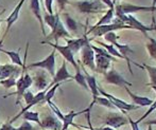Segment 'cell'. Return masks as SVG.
<instances>
[{"mask_svg":"<svg viewBox=\"0 0 156 130\" xmlns=\"http://www.w3.org/2000/svg\"><path fill=\"white\" fill-rule=\"evenodd\" d=\"M146 125H148V126H153V125H155V126H156V118H154V120L147 121Z\"/></svg>","mask_w":156,"mask_h":130,"instance_id":"43","label":"cell"},{"mask_svg":"<svg viewBox=\"0 0 156 130\" xmlns=\"http://www.w3.org/2000/svg\"><path fill=\"white\" fill-rule=\"evenodd\" d=\"M114 16H115V9H108L107 12L101 17L100 20H99L93 28H97V26H104V25H109V23H112V21L114 20Z\"/></svg>","mask_w":156,"mask_h":130,"instance_id":"23","label":"cell"},{"mask_svg":"<svg viewBox=\"0 0 156 130\" xmlns=\"http://www.w3.org/2000/svg\"><path fill=\"white\" fill-rule=\"evenodd\" d=\"M82 130H89V129H82Z\"/></svg>","mask_w":156,"mask_h":130,"instance_id":"48","label":"cell"},{"mask_svg":"<svg viewBox=\"0 0 156 130\" xmlns=\"http://www.w3.org/2000/svg\"><path fill=\"white\" fill-rule=\"evenodd\" d=\"M1 51L3 53H5V54L8 55L11 59H12V63H16V65H18V66H21V67H23V61H21V58H20V56H19L18 52L6 51V50H1Z\"/></svg>","mask_w":156,"mask_h":130,"instance_id":"28","label":"cell"},{"mask_svg":"<svg viewBox=\"0 0 156 130\" xmlns=\"http://www.w3.org/2000/svg\"><path fill=\"white\" fill-rule=\"evenodd\" d=\"M156 5V0H153V1H152V5H151V6H155Z\"/></svg>","mask_w":156,"mask_h":130,"instance_id":"45","label":"cell"},{"mask_svg":"<svg viewBox=\"0 0 156 130\" xmlns=\"http://www.w3.org/2000/svg\"><path fill=\"white\" fill-rule=\"evenodd\" d=\"M124 89H125V91L127 92L129 96L131 98L132 102H133V105L137 106V107H147V106L150 107L151 104L153 103V100L147 98V96H140V95H137V94L133 93V92L129 89V87H124Z\"/></svg>","mask_w":156,"mask_h":130,"instance_id":"14","label":"cell"},{"mask_svg":"<svg viewBox=\"0 0 156 130\" xmlns=\"http://www.w3.org/2000/svg\"><path fill=\"white\" fill-rule=\"evenodd\" d=\"M25 121H28V122H34L36 123L37 125H41V120H39V114L38 112H34V111H26L25 113L23 114Z\"/></svg>","mask_w":156,"mask_h":130,"instance_id":"26","label":"cell"},{"mask_svg":"<svg viewBox=\"0 0 156 130\" xmlns=\"http://www.w3.org/2000/svg\"><path fill=\"white\" fill-rule=\"evenodd\" d=\"M23 2H25V0H20V1H19V3L17 4L16 6H15L14 11H13V12L11 13L10 16L6 18V23H8V29H6V32L10 30V28L13 26V23H14L15 21L18 19L19 12H20V10H21V6L23 5Z\"/></svg>","mask_w":156,"mask_h":130,"instance_id":"21","label":"cell"},{"mask_svg":"<svg viewBox=\"0 0 156 130\" xmlns=\"http://www.w3.org/2000/svg\"><path fill=\"white\" fill-rule=\"evenodd\" d=\"M98 43L101 46V47L103 48V49H105L107 51V53H108L111 56H113L114 58L115 57H117V58H121V59H124V57L122 56L121 54H120L119 52L117 51V49H116L115 47H114L113 45H105V43H101V41H98Z\"/></svg>","mask_w":156,"mask_h":130,"instance_id":"25","label":"cell"},{"mask_svg":"<svg viewBox=\"0 0 156 130\" xmlns=\"http://www.w3.org/2000/svg\"><path fill=\"white\" fill-rule=\"evenodd\" d=\"M149 43H147V50H148L149 55L151 56V58H153L156 61V39L152 38V37H148Z\"/></svg>","mask_w":156,"mask_h":130,"instance_id":"27","label":"cell"},{"mask_svg":"<svg viewBox=\"0 0 156 130\" xmlns=\"http://www.w3.org/2000/svg\"><path fill=\"white\" fill-rule=\"evenodd\" d=\"M112 60L107 57H104L102 55L94 54V65H96V71H98L99 73H103L107 71V69L111 66Z\"/></svg>","mask_w":156,"mask_h":130,"instance_id":"15","label":"cell"},{"mask_svg":"<svg viewBox=\"0 0 156 130\" xmlns=\"http://www.w3.org/2000/svg\"><path fill=\"white\" fill-rule=\"evenodd\" d=\"M81 58L84 66L88 67L90 70L96 71V65H94V52L91 49L89 39L84 43V46L81 49Z\"/></svg>","mask_w":156,"mask_h":130,"instance_id":"7","label":"cell"},{"mask_svg":"<svg viewBox=\"0 0 156 130\" xmlns=\"http://www.w3.org/2000/svg\"><path fill=\"white\" fill-rule=\"evenodd\" d=\"M60 86H61V83H58V84H55V85H53L52 87H50L49 89H48V91L46 92V94H45V102L46 103L50 102V101L52 100V98L54 96V93H55L56 89H58Z\"/></svg>","mask_w":156,"mask_h":130,"instance_id":"33","label":"cell"},{"mask_svg":"<svg viewBox=\"0 0 156 130\" xmlns=\"http://www.w3.org/2000/svg\"><path fill=\"white\" fill-rule=\"evenodd\" d=\"M35 84V87L37 88L38 90L43 91L47 88V85H48V76L45 74V72H41V71H38L36 73V76L33 79Z\"/></svg>","mask_w":156,"mask_h":130,"instance_id":"20","label":"cell"},{"mask_svg":"<svg viewBox=\"0 0 156 130\" xmlns=\"http://www.w3.org/2000/svg\"><path fill=\"white\" fill-rule=\"evenodd\" d=\"M49 37H53L56 41H58V38H61V37H64V38H65V37L66 38H67V37H70L69 32L65 29V26L63 25V22L61 21L60 18H58V20L56 21V25L51 32V36H49Z\"/></svg>","mask_w":156,"mask_h":130,"instance_id":"17","label":"cell"},{"mask_svg":"<svg viewBox=\"0 0 156 130\" xmlns=\"http://www.w3.org/2000/svg\"><path fill=\"white\" fill-rule=\"evenodd\" d=\"M112 1H113V3H114V4H115V5H116V4L118 3V1H119V0H112Z\"/></svg>","mask_w":156,"mask_h":130,"instance_id":"46","label":"cell"},{"mask_svg":"<svg viewBox=\"0 0 156 130\" xmlns=\"http://www.w3.org/2000/svg\"><path fill=\"white\" fill-rule=\"evenodd\" d=\"M19 74L18 68L13 65H3L0 66V80L9 77H17Z\"/></svg>","mask_w":156,"mask_h":130,"instance_id":"16","label":"cell"},{"mask_svg":"<svg viewBox=\"0 0 156 130\" xmlns=\"http://www.w3.org/2000/svg\"><path fill=\"white\" fill-rule=\"evenodd\" d=\"M144 67L148 71L149 77H150V83L147 84V85L150 86L156 92V67H152V66H149L147 63H144Z\"/></svg>","mask_w":156,"mask_h":130,"instance_id":"24","label":"cell"},{"mask_svg":"<svg viewBox=\"0 0 156 130\" xmlns=\"http://www.w3.org/2000/svg\"><path fill=\"white\" fill-rule=\"evenodd\" d=\"M39 68V69H45L51 74L52 76H54L55 74V51H52L51 54L48 57H46L43 60L36 61L33 63L31 65H29L28 68Z\"/></svg>","mask_w":156,"mask_h":130,"instance_id":"8","label":"cell"},{"mask_svg":"<svg viewBox=\"0 0 156 130\" xmlns=\"http://www.w3.org/2000/svg\"><path fill=\"white\" fill-rule=\"evenodd\" d=\"M148 130H153V127L152 126H149L148 127Z\"/></svg>","mask_w":156,"mask_h":130,"instance_id":"47","label":"cell"},{"mask_svg":"<svg viewBox=\"0 0 156 130\" xmlns=\"http://www.w3.org/2000/svg\"><path fill=\"white\" fill-rule=\"evenodd\" d=\"M102 3L104 4L105 6H107L108 9H115V4L113 3L112 0H101Z\"/></svg>","mask_w":156,"mask_h":130,"instance_id":"41","label":"cell"},{"mask_svg":"<svg viewBox=\"0 0 156 130\" xmlns=\"http://www.w3.org/2000/svg\"><path fill=\"white\" fill-rule=\"evenodd\" d=\"M104 80L106 81V83L111 84V85H116V86H119V87H122V88L133 86V84L127 81L121 74H119L116 70H114V69L105 72Z\"/></svg>","mask_w":156,"mask_h":130,"instance_id":"9","label":"cell"},{"mask_svg":"<svg viewBox=\"0 0 156 130\" xmlns=\"http://www.w3.org/2000/svg\"><path fill=\"white\" fill-rule=\"evenodd\" d=\"M115 14H116V18L119 19L121 22H123L124 25L129 26L131 29L140 31L142 34H144L146 37H149L148 34H147L148 32L156 30V26L144 25L141 21H139L136 17H134L133 15H131V14H123V13H119V12H115Z\"/></svg>","mask_w":156,"mask_h":130,"instance_id":"1","label":"cell"},{"mask_svg":"<svg viewBox=\"0 0 156 130\" xmlns=\"http://www.w3.org/2000/svg\"><path fill=\"white\" fill-rule=\"evenodd\" d=\"M58 15H53V14H49V13H45V17H44V19H45V22L47 23L48 26H50L51 28V30H53V28L56 25V21L58 20Z\"/></svg>","mask_w":156,"mask_h":130,"instance_id":"29","label":"cell"},{"mask_svg":"<svg viewBox=\"0 0 156 130\" xmlns=\"http://www.w3.org/2000/svg\"><path fill=\"white\" fill-rule=\"evenodd\" d=\"M129 123V120L125 118L124 115L119 113H109L107 114L106 118H105L104 125L111 128L117 129L121 126H124Z\"/></svg>","mask_w":156,"mask_h":130,"instance_id":"10","label":"cell"},{"mask_svg":"<svg viewBox=\"0 0 156 130\" xmlns=\"http://www.w3.org/2000/svg\"><path fill=\"white\" fill-rule=\"evenodd\" d=\"M73 79L79 84L80 86H82L84 89L88 90V86H87V83H86V79H85V75L81 72V70H78L76 71V75L73 76Z\"/></svg>","mask_w":156,"mask_h":130,"instance_id":"31","label":"cell"},{"mask_svg":"<svg viewBox=\"0 0 156 130\" xmlns=\"http://www.w3.org/2000/svg\"><path fill=\"white\" fill-rule=\"evenodd\" d=\"M122 29H131V28H129V26L124 25L123 22H121L119 19L116 18L113 23L100 26H97V28H91L90 30L87 32V34H90L91 33V34H94V37H100V36H103V35L107 34V33H109V32H114V31H116V30H122Z\"/></svg>","mask_w":156,"mask_h":130,"instance_id":"2","label":"cell"},{"mask_svg":"<svg viewBox=\"0 0 156 130\" xmlns=\"http://www.w3.org/2000/svg\"><path fill=\"white\" fill-rule=\"evenodd\" d=\"M16 80L17 79L15 77H9V78L0 80V85H2L4 88H6V89H9V88H12L16 86Z\"/></svg>","mask_w":156,"mask_h":130,"instance_id":"35","label":"cell"},{"mask_svg":"<svg viewBox=\"0 0 156 130\" xmlns=\"http://www.w3.org/2000/svg\"><path fill=\"white\" fill-rule=\"evenodd\" d=\"M70 78H73V76L68 72L67 66H66V60H64L63 63H62V67H61L60 69L58 70V72L54 74L53 79H52L51 83L47 86V88L49 89L50 87H52V86L55 85V84L62 83V81L67 80V79H70Z\"/></svg>","mask_w":156,"mask_h":130,"instance_id":"13","label":"cell"},{"mask_svg":"<svg viewBox=\"0 0 156 130\" xmlns=\"http://www.w3.org/2000/svg\"><path fill=\"white\" fill-rule=\"evenodd\" d=\"M0 130H18V128H15V127L13 126L11 123L6 122V123H4L3 125H1Z\"/></svg>","mask_w":156,"mask_h":130,"instance_id":"38","label":"cell"},{"mask_svg":"<svg viewBox=\"0 0 156 130\" xmlns=\"http://www.w3.org/2000/svg\"><path fill=\"white\" fill-rule=\"evenodd\" d=\"M30 9H31L32 13L37 18V20L39 21V25H41V29L43 34L46 35V31H45V28H44V20H43V17H41V14L39 0H30Z\"/></svg>","mask_w":156,"mask_h":130,"instance_id":"19","label":"cell"},{"mask_svg":"<svg viewBox=\"0 0 156 130\" xmlns=\"http://www.w3.org/2000/svg\"><path fill=\"white\" fill-rule=\"evenodd\" d=\"M87 40H88V38H87V35H85V36L82 37V38L66 39V41H67V47L69 48V50L73 53V54L80 51V50L82 49L83 46H84V43H86Z\"/></svg>","mask_w":156,"mask_h":130,"instance_id":"18","label":"cell"},{"mask_svg":"<svg viewBox=\"0 0 156 130\" xmlns=\"http://www.w3.org/2000/svg\"><path fill=\"white\" fill-rule=\"evenodd\" d=\"M72 4L76 6L78 10L82 13H98L102 12L105 9V5L101 0H84Z\"/></svg>","mask_w":156,"mask_h":130,"instance_id":"3","label":"cell"},{"mask_svg":"<svg viewBox=\"0 0 156 130\" xmlns=\"http://www.w3.org/2000/svg\"><path fill=\"white\" fill-rule=\"evenodd\" d=\"M47 43V45L51 46V47L54 48L55 50H58V51L63 55L64 59L73 66L76 71L80 70V67H79V65L76 63V59H74V57H73V53L70 51L67 46H60V45H55V43Z\"/></svg>","mask_w":156,"mask_h":130,"instance_id":"12","label":"cell"},{"mask_svg":"<svg viewBox=\"0 0 156 130\" xmlns=\"http://www.w3.org/2000/svg\"><path fill=\"white\" fill-rule=\"evenodd\" d=\"M127 120H129V125H131V127H132V130H140L139 127H138V124L135 122V121H133L131 118H127Z\"/></svg>","mask_w":156,"mask_h":130,"instance_id":"40","label":"cell"},{"mask_svg":"<svg viewBox=\"0 0 156 130\" xmlns=\"http://www.w3.org/2000/svg\"><path fill=\"white\" fill-rule=\"evenodd\" d=\"M18 130H34V128H33V126L28 121H25L20 125V127H18Z\"/></svg>","mask_w":156,"mask_h":130,"instance_id":"37","label":"cell"},{"mask_svg":"<svg viewBox=\"0 0 156 130\" xmlns=\"http://www.w3.org/2000/svg\"><path fill=\"white\" fill-rule=\"evenodd\" d=\"M56 1H58V4L60 6V10H64L65 5L68 3V0H56Z\"/></svg>","mask_w":156,"mask_h":130,"instance_id":"42","label":"cell"},{"mask_svg":"<svg viewBox=\"0 0 156 130\" xmlns=\"http://www.w3.org/2000/svg\"><path fill=\"white\" fill-rule=\"evenodd\" d=\"M98 91H99V94H102L104 98H106L107 100H108L109 102L114 105V107L118 108L119 110H121L123 113H126L127 111H132V110H136L138 108L137 106H135L133 104H129V103L124 102V101L120 100V98H115V96L112 95V94L105 92L104 90L101 89V88H98Z\"/></svg>","mask_w":156,"mask_h":130,"instance_id":"4","label":"cell"},{"mask_svg":"<svg viewBox=\"0 0 156 130\" xmlns=\"http://www.w3.org/2000/svg\"><path fill=\"white\" fill-rule=\"evenodd\" d=\"M91 103H94V104H98V105H101V106H104V107H106V108H109V109H114V105L112 104L111 102H109L108 100H107L106 98H96Z\"/></svg>","mask_w":156,"mask_h":130,"instance_id":"32","label":"cell"},{"mask_svg":"<svg viewBox=\"0 0 156 130\" xmlns=\"http://www.w3.org/2000/svg\"><path fill=\"white\" fill-rule=\"evenodd\" d=\"M23 98H25V101H26V104H30V103L32 102V100L34 98V94L32 93L31 91H29V90H27V91L23 93Z\"/></svg>","mask_w":156,"mask_h":130,"instance_id":"36","label":"cell"},{"mask_svg":"<svg viewBox=\"0 0 156 130\" xmlns=\"http://www.w3.org/2000/svg\"><path fill=\"white\" fill-rule=\"evenodd\" d=\"M155 109H156V100H155V101H153V103H152V104H151L150 107H149V109L147 110L146 112H144V115H141V116H140V118H138V120H137V121H135V122L137 123V124H139V123H141V121H144V118H148V116L150 115V114L152 113V112L154 111Z\"/></svg>","mask_w":156,"mask_h":130,"instance_id":"34","label":"cell"},{"mask_svg":"<svg viewBox=\"0 0 156 130\" xmlns=\"http://www.w3.org/2000/svg\"><path fill=\"white\" fill-rule=\"evenodd\" d=\"M33 84V78L29 74H23V76H20L18 79L16 80V88H17V91L14 92V93H10L9 95H5V98L10 95H14L16 94L17 95V101H16V104H19L20 103V98H23V93L29 89L30 87L32 86Z\"/></svg>","mask_w":156,"mask_h":130,"instance_id":"5","label":"cell"},{"mask_svg":"<svg viewBox=\"0 0 156 130\" xmlns=\"http://www.w3.org/2000/svg\"><path fill=\"white\" fill-rule=\"evenodd\" d=\"M64 17H65V25L67 26L68 30L72 31V32H76L78 30V23H76V21L73 18H71L68 14H64Z\"/></svg>","mask_w":156,"mask_h":130,"instance_id":"30","label":"cell"},{"mask_svg":"<svg viewBox=\"0 0 156 130\" xmlns=\"http://www.w3.org/2000/svg\"><path fill=\"white\" fill-rule=\"evenodd\" d=\"M39 127L43 130H62L63 124L58 116L48 114L41 121Z\"/></svg>","mask_w":156,"mask_h":130,"instance_id":"11","label":"cell"},{"mask_svg":"<svg viewBox=\"0 0 156 130\" xmlns=\"http://www.w3.org/2000/svg\"><path fill=\"white\" fill-rule=\"evenodd\" d=\"M52 2H53V0H45L46 9H47L49 14H53V11H52Z\"/></svg>","mask_w":156,"mask_h":130,"instance_id":"39","label":"cell"},{"mask_svg":"<svg viewBox=\"0 0 156 130\" xmlns=\"http://www.w3.org/2000/svg\"><path fill=\"white\" fill-rule=\"evenodd\" d=\"M96 130H117V129H114V128H111V127L105 126V127H102V128H100V129H96Z\"/></svg>","mask_w":156,"mask_h":130,"instance_id":"44","label":"cell"},{"mask_svg":"<svg viewBox=\"0 0 156 130\" xmlns=\"http://www.w3.org/2000/svg\"><path fill=\"white\" fill-rule=\"evenodd\" d=\"M115 12L123 13V14H131L136 12H156L155 6H144V5H136V4L129 3H117L115 5Z\"/></svg>","mask_w":156,"mask_h":130,"instance_id":"6","label":"cell"},{"mask_svg":"<svg viewBox=\"0 0 156 130\" xmlns=\"http://www.w3.org/2000/svg\"><path fill=\"white\" fill-rule=\"evenodd\" d=\"M85 79H86L87 86H88V90L91 92V94H93V101H94V98L99 96V91H98L99 87H98V85H97L96 77L86 73V75H85Z\"/></svg>","mask_w":156,"mask_h":130,"instance_id":"22","label":"cell"}]
</instances>
